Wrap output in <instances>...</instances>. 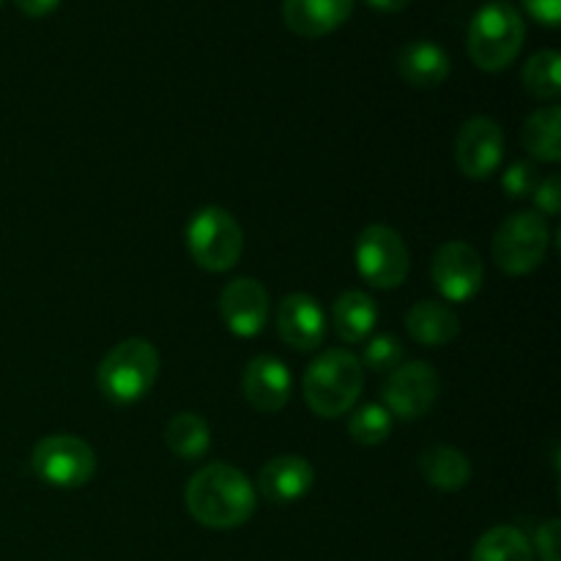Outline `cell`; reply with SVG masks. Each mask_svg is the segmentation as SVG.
Here are the masks:
<instances>
[{
    "label": "cell",
    "instance_id": "6da1fadb",
    "mask_svg": "<svg viewBox=\"0 0 561 561\" xmlns=\"http://www.w3.org/2000/svg\"><path fill=\"white\" fill-rule=\"evenodd\" d=\"M186 510L206 529H239L255 515V488L244 471L228 463H211L197 471L184 491Z\"/></svg>",
    "mask_w": 561,
    "mask_h": 561
},
{
    "label": "cell",
    "instance_id": "7a4b0ae2",
    "mask_svg": "<svg viewBox=\"0 0 561 561\" xmlns=\"http://www.w3.org/2000/svg\"><path fill=\"white\" fill-rule=\"evenodd\" d=\"M305 400L312 414L337 420L348 414L365 387V367L351 351H323L305 373Z\"/></svg>",
    "mask_w": 561,
    "mask_h": 561
},
{
    "label": "cell",
    "instance_id": "3957f363",
    "mask_svg": "<svg viewBox=\"0 0 561 561\" xmlns=\"http://www.w3.org/2000/svg\"><path fill=\"white\" fill-rule=\"evenodd\" d=\"M526 42V25L520 11L507 0H491L482 5L469 25V58L482 71H504L515 64Z\"/></svg>",
    "mask_w": 561,
    "mask_h": 561
},
{
    "label": "cell",
    "instance_id": "277c9868",
    "mask_svg": "<svg viewBox=\"0 0 561 561\" xmlns=\"http://www.w3.org/2000/svg\"><path fill=\"white\" fill-rule=\"evenodd\" d=\"M159 351L148 340L129 337L104 354L99 362L96 383L107 400L115 405H131L146 398L159 376Z\"/></svg>",
    "mask_w": 561,
    "mask_h": 561
},
{
    "label": "cell",
    "instance_id": "5b68a950",
    "mask_svg": "<svg viewBox=\"0 0 561 561\" xmlns=\"http://www.w3.org/2000/svg\"><path fill=\"white\" fill-rule=\"evenodd\" d=\"M186 250L192 261L214 274L230 272L244 252L241 225L228 208L206 206L186 222Z\"/></svg>",
    "mask_w": 561,
    "mask_h": 561
},
{
    "label": "cell",
    "instance_id": "8992f818",
    "mask_svg": "<svg viewBox=\"0 0 561 561\" xmlns=\"http://www.w3.org/2000/svg\"><path fill=\"white\" fill-rule=\"evenodd\" d=\"M548 244H551V230L546 217L537 211L510 214L493 236V261L504 274L524 277L546 261Z\"/></svg>",
    "mask_w": 561,
    "mask_h": 561
},
{
    "label": "cell",
    "instance_id": "52a82bcc",
    "mask_svg": "<svg viewBox=\"0 0 561 561\" xmlns=\"http://www.w3.org/2000/svg\"><path fill=\"white\" fill-rule=\"evenodd\" d=\"M31 469L47 485L75 491V488L88 485L96 474V453L82 438L58 433V436L42 438L33 447Z\"/></svg>",
    "mask_w": 561,
    "mask_h": 561
},
{
    "label": "cell",
    "instance_id": "ba28073f",
    "mask_svg": "<svg viewBox=\"0 0 561 561\" xmlns=\"http://www.w3.org/2000/svg\"><path fill=\"white\" fill-rule=\"evenodd\" d=\"M354 257L359 277L373 288H400L409 277V247H405L403 236L389 225H367L356 239Z\"/></svg>",
    "mask_w": 561,
    "mask_h": 561
},
{
    "label": "cell",
    "instance_id": "9c48e42d",
    "mask_svg": "<svg viewBox=\"0 0 561 561\" xmlns=\"http://www.w3.org/2000/svg\"><path fill=\"white\" fill-rule=\"evenodd\" d=\"M442 381L427 362H405L394 367L381 387L383 409L398 420H422L436 405Z\"/></svg>",
    "mask_w": 561,
    "mask_h": 561
},
{
    "label": "cell",
    "instance_id": "30bf717a",
    "mask_svg": "<svg viewBox=\"0 0 561 561\" xmlns=\"http://www.w3.org/2000/svg\"><path fill=\"white\" fill-rule=\"evenodd\" d=\"M431 279L438 294L453 305L474 299L485 283V266H482L480 252L466 241H447L433 255Z\"/></svg>",
    "mask_w": 561,
    "mask_h": 561
},
{
    "label": "cell",
    "instance_id": "8fae6325",
    "mask_svg": "<svg viewBox=\"0 0 561 561\" xmlns=\"http://www.w3.org/2000/svg\"><path fill=\"white\" fill-rule=\"evenodd\" d=\"M504 159V131L488 115H474L460 126L455 137V162L466 179L485 181Z\"/></svg>",
    "mask_w": 561,
    "mask_h": 561
},
{
    "label": "cell",
    "instance_id": "7c38bea8",
    "mask_svg": "<svg viewBox=\"0 0 561 561\" xmlns=\"http://www.w3.org/2000/svg\"><path fill=\"white\" fill-rule=\"evenodd\" d=\"M219 312H222V321L230 334L250 340L268 327L272 301L257 279L239 277L225 285L222 296H219Z\"/></svg>",
    "mask_w": 561,
    "mask_h": 561
},
{
    "label": "cell",
    "instance_id": "4fadbf2b",
    "mask_svg": "<svg viewBox=\"0 0 561 561\" xmlns=\"http://www.w3.org/2000/svg\"><path fill=\"white\" fill-rule=\"evenodd\" d=\"M277 334L288 348L310 354L327 337V316L310 294H290L277 307Z\"/></svg>",
    "mask_w": 561,
    "mask_h": 561
},
{
    "label": "cell",
    "instance_id": "5bb4252c",
    "mask_svg": "<svg viewBox=\"0 0 561 561\" xmlns=\"http://www.w3.org/2000/svg\"><path fill=\"white\" fill-rule=\"evenodd\" d=\"M247 403L261 414H277L288 405L290 392H294V378H290L288 365L277 356H255L247 365L244 378H241Z\"/></svg>",
    "mask_w": 561,
    "mask_h": 561
},
{
    "label": "cell",
    "instance_id": "9a60e30c",
    "mask_svg": "<svg viewBox=\"0 0 561 561\" xmlns=\"http://www.w3.org/2000/svg\"><path fill=\"white\" fill-rule=\"evenodd\" d=\"M316 485V469L301 455H277L257 474V491L272 504H294Z\"/></svg>",
    "mask_w": 561,
    "mask_h": 561
},
{
    "label": "cell",
    "instance_id": "2e32d148",
    "mask_svg": "<svg viewBox=\"0 0 561 561\" xmlns=\"http://www.w3.org/2000/svg\"><path fill=\"white\" fill-rule=\"evenodd\" d=\"M354 11V0H283V20L301 38H321L337 31Z\"/></svg>",
    "mask_w": 561,
    "mask_h": 561
},
{
    "label": "cell",
    "instance_id": "e0dca14e",
    "mask_svg": "<svg viewBox=\"0 0 561 561\" xmlns=\"http://www.w3.org/2000/svg\"><path fill=\"white\" fill-rule=\"evenodd\" d=\"M398 71L409 85L414 88H438L453 71L447 49L436 42H411L398 53Z\"/></svg>",
    "mask_w": 561,
    "mask_h": 561
},
{
    "label": "cell",
    "instance_id": "ac0fdd59",
    "mask_svg": "<svg viewBox=\"0 0 561 561\" xmlns=\"http://www.w3.org/2000/svg\"><path fill=\"white\" fill-rule=\"evenodd\" d=\"M405 329H409L411 340H416L420 345L442 348L460 334V318L444 301H416L405 312Z\"/></svg>",
    "mask_w": 561,
    "mask_h": 561
},
{
    "label": "cell",
    "instance_id": "d6986e66",
    "mask_svg": "<svg viewBox=\"0 0 561 561\" xmlns=\"http://www.w3.org/2000/svg\"><path fill=\"white\" fill-rule=\"evenodd\" d=\"M420 471L422 480L427 485H433L436 491L455 493L463 491L471 480V463L458 447H449V444H436V447H427L420 455Z\"/></svg>",
    "mask_w": 561,
    "mask_h": 561
},
{
    "label": "cell",
    "instance_id": "ffe728a7",
    "mask_svg": "<svg viewBox=\"0 0 561 561\" xmlns=\"http://www.w3.org/2000/svg\"><path fill=\"white\" fill-rule=\"evenodd\" d=\"M332 321L340 340L351 345L365 343L378 327V307L365 290H345L334 299Z\"/></svg>",
    "mask_w": 561,
    "mask_h": 561
},
{
    "label": "cell",
    "instance_id": "44dd1931",
    "mask_svg": "<svg viewBox=\"0 0 561 561\" xmlns=\"http://www.w3.org/2000/svg\"><path fill=\"white\" fill-rule=\"evenodd\" d=\"M520 142L529 151V157L557 164L561 159V107L551 104V107L531 113L526 118L524 131H520Z\"/></svg>",
    "mask_w": 561,
    "mask_h": 561
},
{
    "label": "cell",
    "instance_id": "7402d4cb",
    "mask_svg": "<svg viewBox=\"0 0 561 561\" xmlns=\"http://www.w3.org/2000/svg\"><path fill=\"white\" fill-rule=\"evenodd\" d=\"M164 444L181 460H201L211 449V427L201 414L181 411L164 427Z\"/></svg>",
    "mask_w": 561,
    "mask_h": 561
},
{
    "label": "cell",
    "instance_id": "603a6c76",
    "mask_svg": "<svg viewBox=\"0 0 561 561\" xmlns=\"http://www.w3.org/2000/svg\"><path fill=\"white\" fill-rule=\"evenodd\" d=\"M471 561H537L529 537L515 526H493L477 540Z\"/></svg>",
    "mask_w": 561,
    "mask_h": 561
},
{
    "label": "cell",
    "instance_id": "cb8c5ba5",
    "mask_svg": "<svg viewBox=\"0 0 561 561\" xmlns=\"http://www.w3.org/2000/svg\"><path fill=\"white\" fill-rule=\"evenodd\" d=\"M561 58L557 49H540L526 60L520 80L524 88L535 99H557L561 93V77H559Z\"/></svg>",
    "mask_w": 561,
    "mask_h": 561
},
{
    "label": "cell",
    "instance_id": "d4e9b609",
    "mask_svg": "<svg viewBox=\"0 0 561 561\" xmlns=\"http://www.w3.org/2000/svg\"><path fill=\"white\" fill-rule=\"evenodd\" d=\"M394 416L381 403H365L351 414L348 436L362 447H378L392 433Z\"/></svg>",
    "mask_w": 561,
    "mask_h": 561
},
{
    "label": "cell",
    "instance_id": "484cf974",
    "mask_svg": "<svg viewBox=\"0 0 561 561\" xmlns=\"http://www.w3.org/2000/svg\"><path fill=\"white\" fill-rule=\"evenodd\" d=\"M362 367L373 373H392L403 362V343L394 334H376L370 343L365 345V356H362Z\"/></svg>",
    "mask_w": 561,
    "mask_h": 561
},
{
    "label": "cell",
    "instance_id": "4316f807",
    "mask_svg": "<svg viewBox=\"0 0 561 561\" xmlns=\"http://www.w3.org/2000/svg\"><path fill=\"white\" fill-rule=\"evenodd\" d=\"M537 184H540V175H537V168L531 162H515L510 164V170L504 173L502 186L510 197L520 201V197L535 195Z\"/></svg>",
    "mask_w": 561,
    "mask_h": 561
},
{
    "label": "cell",
    "instance_id": "83f0119b",
    "mask_svg": "<svg viewBox=\"0 0 561 561\" xmlns=\"http://www.w3.org/2000/svg\"><path fill=\"white\" fill-rule=\"evenodd\" d=\"M535 206L540 208L537 214H546V217H557L561 208V179L557 173L548 175V179H540L535 190Z\"/></svg>",
    "mask_w": 561,
    "mask_h": 561
},
{
    "label": "cell",
    "instance_id": "f1b7e54d",
    "mask_svg": "<svg viewBox=\"0 0 561 561\" xmlns=\"http://www.w3.org/2000/svg\"><path fill=\"white\" fill-rule=\"evenodd\" d=\"M559 520H548L537 529L535 535V548L540 553V561H559Z\"/></svg>",
    "mask_w": 561,
    "mask_h": 561
},
{
    "label": "cell",
    "instance_id": "f546056e",
    "mask_svg": "<svg viewBox=\"0 0 561 561\" xmlns=\"http://www.w3.org/2000/svg\"><path fill=\"white\" fill-rule=\"evenodd\" d=\"M524 9L529 11L531 20L546 27H559L561 22V0H524Z\"/></svg>",
    "mask_w": 561,
    "mask_h": 561
},
{
    "label": "cell",
    "instance_id": "4dcf8cb0",
    "mask_svg": "<svg viewBox=\"0 0 561 561\" xmlns=\"http://www.w3.org/2000/svg\"><path fill=\"white\" fill-rule=\"evenodd\" d=\"M14 5L25 16H33V20H38V16L53 14V11L60 5V0H14Z\"/></svg>",
    "mask_w": 561,
    "mask_h": 561
},
{
    "label": "cell",
    "instance_id": "1f68e13d",
    "mask_svg": "<svg viewBox=\"0 0 561 561\" xmlns=\"http://www.w3.org/2000/svg\"><path fill=\"white\" fill-rule=\"evenodd\" d=\"M365 3L370 5L373 11H378V14H398V11H403L411 0H365Z\"/></svg>",
    "mask_w": 561,
    "mask_h": 561
},
{
    "label": "cell",
    "instance_id": "d6a6232c",
    "mask_svg": "<svg viewBox=\"0 0 561 561\" xmlns=\"http://www.w3.org/2000/svg\"><path fill=\"white\" fill-rule=\"evenodd\" d=\"M0 3H3V0H0Z\"/></svg>",
    "mask_w": 561,
    "mask_h": 561
}]
</instances>
